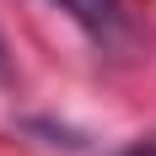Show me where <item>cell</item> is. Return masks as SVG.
Masks as SVG:
<instances>
[{
    "mask_svg": "<svg viewBox=\"0 0 156 156\" xmlns=\"http://www.w3.org/2000/svg\"><path fill=\"white\" fill-rule=\"evenodd\" d=\"M76 27H86L97 43H113V38H124L129 32V5L124 0H54Z\"/></svg>",
    "mask_w": 156,
    "mask_h": 156,
    "instance_id": "obj_1",
    "label": "cell"
},
{
    "mask_svg": "<svg viewBox=\"0 0 156 156\" xmlns=\"http://www.w3.org/2000/svg\"><path fill=\"white\" fill-rule=\"evenodd\" d=\"M119 156H156V140H135L129 151H119Z\"/></svg>",
    "mask_w": 156,
    "mask_h": 156,
    "instance_id": "obj_2",
    "label": "cell"
},
{
    "mask_svg": "<svg viewBox=\"0 0 156 156\" xmlns=\"http://www.w3.org/2000/svg\"><path fill=\"white\" fill-rule=\"evenodd\" d=\"M0 76H5V38H0Z\"/></svg>",
    "mask_w": 156,
    "mask_h": 156,
    "instance_id": "obj_3",
    "label": "cell"
}]
</instances>
